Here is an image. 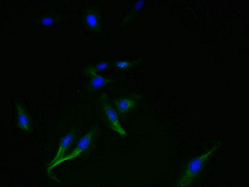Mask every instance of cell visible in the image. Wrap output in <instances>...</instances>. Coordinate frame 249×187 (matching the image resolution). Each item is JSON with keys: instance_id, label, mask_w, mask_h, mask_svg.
Masks as SVG:
<instances>
[{"instance_id": "1", "label": "cell", "mask_w": 249, "mask_h": 187, "mask_svg": "<svg viewBox=\"0 0 249 187\" xmlns=\"http://www.w3.org/2000/svg\"><path fill=\"white\" fill-rule=\"evenodd\" d=\"M220 147V145L213 147L206 153L191 160L187 165L181 177L178 180L176 186L189 187L193 183L198 175L203 169L209 158L211 157Z\"/></svg>"}, {"instance_id": "2", "label": "cell", "mask_w": 249, "mask_h": 187, "mask_svg": "<svg viewBox=\"0 0 249 187\" xmlns=\"http://www.w3.org/2000/svg\"><path fill=\"white\" fill-rule=\"evenodd\" d=\"M96 134L97 129L96 128H92L89 131H88V133L85 134L81 138V139L79 140L78 144H77L76 148L73 150V151H72L68 155H65V157L58 160V161L54 163V164L49 165L47 169L48 172H51L54 167L58 166L59 165L63 164V162L73 160L74 158H76L79 156H80L84 152L87 151L89 148V147L91 146L92 142H93L94 137H96Z\"/></svg>"}, {"instance_id": "3", "label": "cell", "mask_w": 249, "mask_h": 187, "mask_svg": "<svg viewBox=\"0 0 249 187\" xmlns=\"http://www.w3.org/2000/svg\"><path fill=\"white\" fill-rule=\"evenodd\" d=\"M101 104L103 115L109 128L116 132L121 137H125L127 136V132L121 124L118 114L109 102L106 93H103L101 96Z\"/></svg>"}, {"instance_id": "4", "label": "cell", "mask_w": 249, "mask_h": 187, "mask_svg": "<svg viewBox=\"0 0 249 187\" xmlns=\"http://www.w3.org/2000/svg\"><path fill=\"white\" fill-rule=\"evenodd\" d=\"M83 18L88 29L94 34H100L102 32V25L100 12L95 8L86 9Z\"/></svg>"}, {"instance_id": "5", "label": "cell", "mask_w": 249, "mask_h": 187, "mask_svg": "<svg viewBox=\"0 0 249 187\" xmlns=\"http://www.w3.org/2000/svg\"><path fill=\"white\" fill-rule=\"evenodd\" d=\"M76 133L74 130H71L67 135L64 136L59 142L58 151L56 155H55L53 159L50 162V165L54 164V163L58 161L65 156L70 147H71L72 143L74 142V138L76 137Z\"/></svg>"}, {"instance_id": "6", "label": "cell", "mask_w": 249, "mask_h": 187, "mask_svg": "<svg viewBox=\"0 0 249 187\" xmlns=\"http://www.w3.org/2000/svg\"><path fill=\"white\" fill-rule=\"evenodd\" d=\"M17 123L19 129L25 133H30L32 130V120L25 106L20 102H16Z\"/></svg>"}, {"instance_id": "7", "label": "cell", "mask_w": 249, "mask_h": 187, "mask_svg": "<svg viewBox=\"0 0 249 187\" xmlns=\"http://www.w3.org/2000/svg\"><path fill=\"white\" fill-rule=\"evenodd\" d=\"M85 74L90 78L89 85L91 89L92 90H98L107 86L113 81L112 79L106 78L105 77L101 76L98 72L93 71L89 67L85 68Z\"/></svg>"}, {"instance_id": "8", "label": "cell", "mask_w": 249, "mask_h": 187, "mask_svg": "<svg viewBox=\"0 0 249 187\" xmlns=\"http://www.w3.org/2000/svg\"><path fill=\"white\" fill-rule=\"evenodd\" d=\"M137 103L138 98L135 96H131L119 99L114 102V104L116 105L117 111L121 115H124L135 108Z\"/></svg>"}, {"instance_id": "9", "label": "cell", "mask_w": 249, "mask_h": 187, "mask_svg": "<svg viewBox=\"0 0 249 187\" xmlns=\"http://www.w3.org/2000/svg\"><path fill=\"white\" fill-rule=\"evenodd\" d=\"M60 16H59V15L52 14L46 15V16L41 17L40 23L41 25L43 26H51L58 23L60 21Z\"/></svg>"}, {"instance_id": "10", "label": "cell", "mask_w": 249, "mask_h": 187, "mask_svg": "<svg viewBox=\"0 0 249 187\" xmlns=\"http://www.w3.org/2000/svg\"><path fill=\"white\" fill-rule=\"evenodd\" d=\"M140 59L138 60L128 61H120L115 64L116 68L121 70H127L133 68L134 66L138 65Z\"/></svg>"}, {"instance_id": "11", "label": "cell", "mask_w": 249, "mask_h": 187, "mask_svg": "<svg viewBox=\"0 0 249 187\" xmlns=\"http://www.w3.org/2000/svg\"><path fill=\"white\" fill-rule=\"evenodd\" d=\"M144 1H139L137 3H136L135 5H134V8H133V10L131 13H129V15L127 16L125 18H124V21H123V23L125 24L127 22L131 20L132 17H134V14L137 11L141 10L142 8V6H144Z\"/></svg>"}, {"instance_id": "12", "label": "cell", "mask_w": 249, "mask_h": 187, "mask_svg": "<svg viewBox=\"0 0 249 187\" xmlns=\"http://www.w3.org/2000/svg\"><path fill=\"white\" fill-rule=\"evenodd\" d=\"M110 67V63L108 62H101L95 65L89 66V68L97 72L107 69Z\"/></svg>"}]
</instances>
